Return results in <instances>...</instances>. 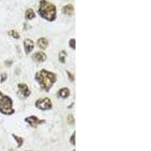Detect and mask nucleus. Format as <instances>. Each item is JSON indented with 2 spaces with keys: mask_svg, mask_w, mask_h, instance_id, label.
<instances>
[{
  "mask_svg": "<svg viewBox=\"0 0 151 151\" xmlns=\"http://www.w3.org/2000/svg\"><path fill=\"white\" fill-rule=\"evenodd\" d=\"M36 79L44 89H50L56 81V75L45 70L40 71L36 75Z\"/></svg>",
  "mask_w": 151,
  "mask_h": 151,
  "instance_id": "nucleus-1",
  "label": "nucleus"
},
{
  "mask_svg": "<svg viewBox=\"0 0 151 151\" xmlns=\"http://www.w3.org/2000/svg\"><path fill=\"white\" fill-rule=\"evenodd\" d=\"M39 13L43 18L48 21H53L56 18V7L46 0H42L40 4Z\"/></svg>",
  "mask_w": 151,
  "mask_h": 151,
  "instance_id": "nucleus-2",
  "label": "nucleus"
},
{
  "mask_svg": "<svg viewBox=\"0 0 151 151\" xmlns=\"http://www.w3.org/2000/svg\"><path fill=\"white\" fill-rule=\"evenodd\" d=\"M13 103L9 97L4 95L0 91V112L6 115H11L14 113V109L12 107Z\"/></svg>",
  "mask_w": 151,
  "mask_h": 151,
  "instance_id": "nucleus-3",
  "label": "nucleus"
},
{
  "mask_svg": "<svg viewBox=\"0 0 151 151\" xmlns=\"http://www.w3.org/2000/svg\"><path fill=\"white\" fill-rule=\"evenodd\" d=\"M36 106L40 110H46L52 108V104L51 100L48 99V98H42V99L38 100L36 102Z\"/></svg>",
  "mask_w": 151,
  "mask_h": 151,
  "instance_id": "nucleus-4",
  "label": "nucleus"
},
{
  "mask_svg": "<svg viewBox=\"0 0 151 151\" xmlns=\"http://www.w3.org/2000/svg\"><path fill=\"white\" fill-rule=\"evenodd\" d=\"M25 121H26L27 122H28L30 126L34 128L36 127L37 125H40V124L43 123V122H45V120H40V119H39L37 117L33 116L27 117V118L25 119Z\"/></svg>",
  "mask_w": 151,
  "mask_h": 151,
  "instance_id": "nucleus-5",
  "label": "nucleus"
},
{
  "mask_svg": "<svg viewBox=\"0 0 151 151\" xmlns=\"http://www.w3.org/2000/svg\"><path fill=\"white\" fill-rule=\"evenodd\" d=\"M24 48H25V52H26L27 54H29L34 48V43L29 39H26V40H24Z\"/></svg>",
  "mask_w": 151,
  "mask_h": 151,
  "instance_id": "nucleus-6",
  "label": "nucleus"
},
{
  "mask_svg": "<svg viewBox=\"0 0 151 151\" xmlns=\"http://www.w3.org/2000/svg\"><path fill=\"white\" fill-rule=\"evenodd\" d=\"M46 55L43 52H37L33 55V60L37 62H43L46 60Z\"/></svg>",
  "mask_w": 151,
  "mask_h": 151,
  "instance_id": "nucleus-7",
  "label": "nucleus"
},
{
  "mask_svg": "<svg viewBox=\"0 0 151 151\" xmlns=\"http://www.w3.org/2000/svg\"><path fill=\"white\" fill-rule=\"evenodd\" d=\"M18 88L21 91V94L24 95V97H28L30 94V91L29 90L28 87L27 85L25 84H19L18 85Z\"/></svg>",
  "mask_w": 151,
  "mask_h": 151,
  "instance_id": "nucleus-8",
  "label": "nucleus"
},
{
  "mask_svg": "<svg viewBox=\"0 0 151 151\" xmlns=\"http://www.w3.org/2000/svg\"><path fill=\"white\" fill-rule=\"evenodd\" d=\"M62 11L64 12V14H67V15H71L73 12V6L71 4H69V5L64 6L62 9Z\"/></svg>",
  "mask_w": 151,
  "mask_h": 151,
  "instance_id": "nucleus-9",
  "label": "nucleus"
},
{
  "mask_svg": "<svg viewBox=\"0 0 151 151\" xmlns=\"http://www.w3.org/2000/svg\"><path fill=\"white\" fill-rule=\"evenodd\" d=\"M48 42L45 38H40V40H38V45L42 49H45L48 47Z\"/></svg>",
  "mask_w": 151,
  "mask_h": 151,
  "instance_id": "nucleus-10",
  "label": "nucleus"
},
{
  "mask_svg": "<svg viewBox=\"0 0 151 151\" xmlns=\"http://www.w3.org/2000/svg\"><path fill=\"white\" fill-rule=\"evenodd\" d=\"M70 95V91L67 88H64L59 91V96L63 98H66Z\"/></svg>",
  "mask_w": 151,
  "mask_h": 151,
  "instance_id": "nucleus-11",
  "label": "nucleus"
},
{
  "mask_svg": "<svg viewBox=\"0 0 151 151\" xmlns=\"http://www.w3.org/2000/svg\"><path fill=\"white\" fill-rule=\"evenodd\" d=\"M25 14H26L27 19H28V20H32V19H33L36 17V14H35L34 11L32 9H27Z\"/></svg>",
  "mask_w": 151,
  "mask_h": 151,
  "instance_id": "nucleus-12",
  "label": "nucleus"
},
{
  "mask_svg": "<svg viewBox=\"0 0 151 151\" xmlns=\"http://www.w3.org/2000/svg\"><path fill=\"white\" fill-rule=\"evenodd\" d=\"M67 53H66V52H64V51H61V52L59 53V60H60V61L64 64V62H65V59L66 58H67Z\"/></svg>",
  "mask_w": 151,
  "mask_h": 151,
  "instance_id": "nucleus-13",
  "label": "nucleus"
},
{
  "mask_svg": "<svg viewBox=\"0 0 151 151\" xmlns=\"http://www.w3.org/2000/svg\"><path fill=\"white\" fill-rule=\"evenodd\" d=\"M12 135H13V137H14V139L17 141V147H21V145L23 144V142H24V140H23V138H21V137H17V136H16L15 134H12Z\"/></svg>",
  "mask_w": 151,
  "mask_h": 151,
  "instance_id": "nucleus-14",
  "label": "nucleus"
},
{
  "mask_svg": "<svg viewBox=\"0 0 151 151\" xmlns=\"http://www.w3.org/2000/svg\"><path fill=\"white\" fill-rule=\"evenodd\" d=\"M9 34L10 35V36H12V37H14V39H16V40H17V39L20 38L19 33H17V32H16L15 30H10L9 32Z\"/></svg>",
  "mask_w": 151,
  "mask_h": 151,
  "instance_id": "nucleus-15",
  "label": "nucleus"
},
{
  "mask_svg": "<svg viewBox=\"0 0 151 151\" xmlns=\"http://www.w3.org/2000/svg\"><path fill=\"white\" fill-rule=\"evenodd\" d=\"M70 45L71 48H73V49H75V48H76L75 40H74V39H72V40H70Z\"/></svg>",
  "mask_w": 151,
  "mask_h": 151,
  "instance_id": "nucleus-16",
  "label": "nucleus"
},
{
  "mask_svg": "<svg viewBox=\"0 0 151 151\" xmlns=\"http://www.w3.org/2000/svg\"><path fill=\"white\" fill-rule=\"evenodd\" d=\"M6 79H7V75H6V73H2V75H1V83H3L4 81L6 80Z\"/></svg>",
  "mask_w": 151,
  "mask_h": 151,
  "instance_id": "nucleus-17",
  "label": "nucleus"
},
{
  "mask_svg": "<svg viewBox=\"0 0 151 151\" xmlns=\"http://www.w3.org/2000/svg\"><path fill=\"white\" fill-rule=\"evenodd\" d=\"M68 121H69V123L70 124H73L74 122V119L73 116L72 115H70L68 116Z\"/></svg>",
  "mask_w": 151,
  "mask_h": 151,
  "instance_id": "nucleus-18",
  "label": "nucleus"
},
{
  "mask_svg": "<svg viewBox=\"0 0 151 151\" xmlns=\"http://www.w3.org/2000/svg\"><path fill=\"white\" fill-rule=\"evenodd\" d=\"M75 132H74L73 133V134L72 135V137H71V138H70V142L72 143L73 144V145H75L76 144V142H75Z\"/></svg>",
  "mask_w": 151,
  "mask_h": 151,
  "instance_id": "nucleus-19",
  "label": "nucleus"
},
{
  "mask_svg": "<svg viewBox=\"0 0 151 151\" xmlns=\"http://www.w3.org/2000/svg\"><path fill=\"white\" fill-rule=\"evenodd\" d=\"M67 74H68V75H69V78H70V81H73L74 80V78H73V76H72V74L70 73H69V72H67Z\"/></svg>",
  "mask_w": 151,
  "mask_h": 151,
  "instance_id": "nucleus-20",
  "label": "nucleus"
},
{
  "mask_svg": "<svg viewBox=\"0 0 151 151\" xmlns=\"http://www.w3.org/2000/svg\"><path fill=\"white\" fill-rule=\"evenodd\" d=\"M73 151H75V150H73Z\"/></svg>",
  "mask_w": 151,
  "mask_h": 151,
  "instance_id": "nucleus-21",
  "label": "nucleus"
}]
</instances>
